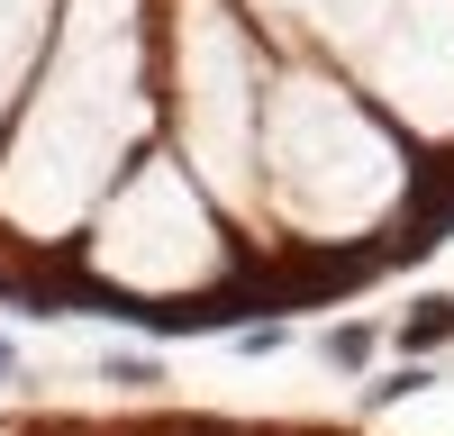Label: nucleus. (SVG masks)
Masks as SVG:
<instances>
[{
	"label": "nucleus",
	"mask_w": 454,
	"mask_h": 436,
	"mask_svg": "<svg viewBox=\"0 0 454 436\" xmlns=\"http://www.w3.org/2000/svg\"><path fill=\"white\" fill-rule=\"evenodd\" d=\"M128 27L119 10H82L64 36V64H55V82L36 91L27 109V128L10 145V173H0V209H10V228H27L36 245L64 237L73 218H82L91 200V182L109 173V145H119L128 128Z\"/></svg>",
	"instance_id": "f257e3e1"
},
{
	"label": "nucleus",
	"mask_w": 454,
	"mask_h": 436,
	"mask_svg": "<svg viewBox=\"0 0 454 436\" xmlns=\"http://www.w3.org/2000/svg\"><path fill=\"white\" fill-rule=\"evenodd\" d=\"M454 337V300H427V318H409V346H445Z\"/></svg>",
	"instance_id": "7ed1b4c3"
},
{
	"label": "nucleus",
	"mask_w": 454,
	"mask_h": 436,
	"mask_svg": "<svg viewBox=\"0 0 454 436\" xmlns=\"http://www.w3.org/2000/svg\"><path fill=\"white\" fill-rule=\"evenodd\" d=\"M36 27H46V0H0V91L19 82V64L36 46Z\"/></svg>",
	"instance_id": "f03ea898"
}]
</instances>
